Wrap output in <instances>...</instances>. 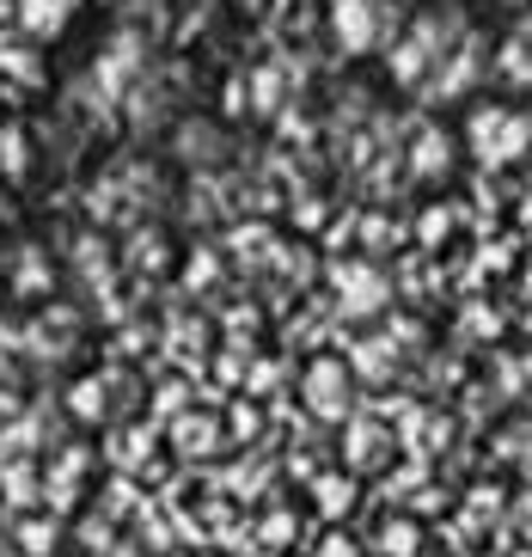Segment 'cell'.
<instances>
[{"instance_id":"cell-1","label":"cell","mask_w":532,"mask_h":557,"mask_svg":"<svg viewBox=\"0 0 532 557\" xmlns=\"http://www.w3.org/2000/svg\"><path fill=\"white\" fill-rule=\"evenodd\" d=\"M294 405L312 429L337 435L361 410V386H355V368L343 349H319V356H300V374H294Z\"/></svg>"},{"instance_id":"cell-2","label":"cell","mask_w":532,"mask_h":557,"mask_svg":"<svg viewBox=\"0 0 532 557\" xmlns=\"http://www.w3.org/2000/svg\"><path fill=\"white\" fill-rule=\"evenodd\" d=\"M37 478H44V508H55L62 521L86 515L98 503V484H104V454H98L92 435H67L55 454L37 459Z\"/></svg>"},{"instance_id":"cell-3","label":"cell","mask_w":532,"mask_h":557,"mask_svg":"<svg viewBox=\"0 0 532 557\" xmlns=\"http://www.w3.org/2000/svg\"><path fill=\"white\" fill-rule=\"evenodd\" d=\"M67 270H62V251L37 239V233H13L0 246V300H18V307H49L62 288Z\"/></svg>"},{"instance_id":"cell-4","label":"cell","mask_w":532,"mask_h":557,"mask_svg":"<svg viewBox=\"0 0 532 557\" xmlns=\"http://www.w3.org/2000/svg\"><path fill=\"white\" fill-rule=\"evenodd\" d=\"M165 135H172L165 160H172L177 172H196V178L239 172V160H245V129H226L214 111H184Z\"/></svg>"},{"instance_id":"cell-5","label":"cell","mask_w":532,"mask_h":557,"mask_svg":"<svg viewBox=\"0 0 532 557\" xmlns=\"http://www.w3.org/2000/svg\"><path fill=\"white\" fill-rule=\"evenodd\" d=\"M177 263H184V239L165 221H135L116 239V276L129 288H177Z\"/></svg>"},{"instance_id":"cell-6","label":"cell","mask_w":532,"mask_h":557,"mask_svg":"<svg viewBox=\"0 0 532 557\" xmlns=\"http://www.w3.org/2000/svg\"><path fill=\"white\" fill-rule=\"evenodd\" d=\"M331 447H337V466L349 478H361V484H380V478L392 472L404 459V447H398V435H392V423L380 417L373 405H361L349 417V423L331 435Z\"/></svg>"},{"instance_id":"cell-7","label":"cell","mask_w":532,"mask_h":557,"mask_svg":"<svg viewBox=\"0 0 532 557\" xmlns=\"http://www.w3.org/2000/svg\"><path fill=\"white\" fill-rule=\"evenodd\" d=\"M165 429V454L184 466V472H214L221 459H233V447H226V423H221V405L214 398H196L190 410H177Z\"/></svg>"},{"instance_id":"cell-8","label":"cell","mask_w":532,"mask_h":557,"mask_svg":"<svg viewBox=\"0 0 532 557\" xmlns=\"http://www.w3.org/2000/svg\"><path fill=\"white\" fill-rule=\"evenodd\" d=\"M361 503H368V484L349 478L343 466H324L307 491H300V508H307L312 527H355L361 521Z\"/></svg>"},{"instance_id":"cell-9","label":"cell","mask_w":532,"mask_h":557,"mask_svg":"<svg viewBox=\"0 0 532 557\" xmlns=\"http://www.w3.org/2000/svg\"><path fill=\"white\" fill-rule=\"evenodd\" d=\"M7 540H13L18 557H67V521L55 508H18L13 521H7Z\"/></svg>"},{"instance_id":"cell-10","label":"cell","mask_w":532,"mask_h":557,"mask_svg":"<svg viewBox=\"0 0 532 557\" xmlns=\"http://www.w3.org/2000/svg\"><path fill=\"white\" fill-rule=\"evenodd\" d=\"M0 86L7 92H49V50L25 37H0Z\"/></svg>"},{"instance_id":"cell-11","label":"cell","mask_w":532,"mask_h":557,"mask_svg":"<svg viewBox=\"0 0 532 557\" xmlns=\"http://www.w3.org/2000/svg\"><path fill=\"white\" fill-rule=\"evenodd\" d=\"M67 18H74V0H18V37L37 50H49L67 32Z\"/></svg>"},{"instance_id":"cell-12","label":"cell","mask_w":532,"mask_h":557,"mask_svg":"<svg viewBox=\"0 0 532 557\" xmlns=\"http://www.w3.org/2000/svg\"><path fill=\"white\" fill-rule=\"evenodd\" d=\"M300 557H368V540L355 527H312V540Z\"/></svg>"},{"instance_id":"cell-13","label":"cell","mask_w":532,"mask_h":557,"mask_svg":"<svg viewBox=\"0 0 532 557\" xmlns=\"http://www.w3.org/2000/svg\"><path fill=\"white\" fill-rule=\"evenodd\" d=\"M515 361H520V380H527V393H532V337L515 344Z\"/></svg>"},{"instance_id":"cell-14","label":"cell","mask_w":532,"mask_h":557,"mask_svg":"<svg viewBox=\"0 0 532 557\" xmlns=\"http://www.w3.org/2000/svg\"><path fill=\"white\" fill-rule=\"evenodd\" d=\"M67 557H74V552H67Z\"/></svg>"}]
</instances>
